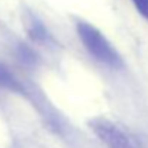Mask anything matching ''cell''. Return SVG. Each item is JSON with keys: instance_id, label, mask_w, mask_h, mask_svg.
<instances>
[{"instance_id": "obj_1", "label": "cell", "mask_w": 148, "mask_h": 148, "mask_svg": "<svg viewBox=\"0 0 148 148\" xmlns=\"http://www.w3.org/2000/svg\"><path fill=\"white\" fill-rule=\"evenodd\" d=\"M76 32H77V36H79L80 42L83 44L84 49L96 61H99L108 67H112V68H118L123 64L122 58L118 54V51L115 49V47L95 25H92L86 21H77Z\"/></svg>"}, {"instance_id": "obj_2", "label": "cell", "mask_w": 148, "mask_h": 148, "mask_svg": "<svg viewBox=\"0 0 148 148\" xmlns=\"http://www.w3.org/2000/svg\"><path fill=\"white\" fill-rule=\"evenodd\" d=\"M90 128L108 148H136L129 136L118 125L108 119L96 118L90 122Z\"/></svg>"}, {"instance_id": "obj_3", "label": "cell", "mask_w": 148, "mask_h": 148, "mask_svg": "<svg viewBox=\"0 0 148 148\" xmlns=\"http://www.w3.org/2000/svg\"><path fill=\"white\" fill-rule=\"evenodd\" d=\"M0 87L8 89L10 92L22 90V84L15 77V74L9 70V67H6L5 64H0Z\"/></svg>"}, {"instance_id": "obj_4", "label": "cell", "mask_w": 148, "mask_h": 148, "mask_svg": "<svg viewBox=\"0 0 148 148\" xmlns=\"http://www.w3.org/2000/svg\"><path fill=\"white\" fill-rule=\"evenodd\" d=\"M131 2L138 10V13L148 21V0H131Z\"/></svg>"}]
</instances>
